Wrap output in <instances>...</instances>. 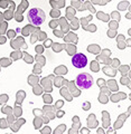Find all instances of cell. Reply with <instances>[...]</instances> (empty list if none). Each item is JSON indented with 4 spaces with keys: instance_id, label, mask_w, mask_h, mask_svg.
I'll list each match as a JSON object with an SVG mask.
<instances>
[{
    "instance_id": "1",
    "label": "cell",
    "mask_w": 131,
    "mask_h": 134,
    "mask_svg": "<svg viewBox=\"0 0 131 134\" xmlns=\"http://www.w3.org/2000/svg\"><path fill=\"white\" fill-rule=\"evenodd\" d=\"M45 12L39 9V8H33L28 11L27 14V19L31 25L35 26H40L44 21H45Z\"/></svg>"
},
{
    "instance_id": "2",
    "label": "cell",
    "mask_w": 131,
    "mask_h": 134,
    "mask_svg": "<svg viewBox=\"0 0 131 134\" xmlns=\"http://www.w3.org/2000/svg\"><path fill=\"white\" fill-rule=\"evenodd\" d=\"M76 85L82 89H87L93 85V78H92V76L90 74L82 73L76 77Z\"/></svg>"
},
{
    "instance_id": "3",
    "label": "cell",
    "mask_w": 131,
    "mask_h": 134,
    "mask_svg": "<svg viewBox=\"0 0 131 134\" xmlns=\"http://www.w3.org/2000/svg\"><path fill=\"white\" fill-rule=\"evenodd\" d=\"M72 64L76 68H84L87 65V57L82 53L75 54L72 57Z\"/></svg>"
},
{
    "instance_id": "4",
    "label": "cell",
    "mask_w": 131,
    "mask_h": 134,
    "mask_svg": "<svg viewBox=\"0 0 131 134\" xmlns=\"http://www.w3.org/2000/svg\"><path fill=\"white\" fill-rule=\"evenodd\" d=\"M84 106H85V107H84V110H89V108H90V104L87 103V104H85Z\"/></svg>"
},
{
    "instance_id": "5",
    "label": "cell",
    "mask_w": 131,
    "mask_h": 134,
    "mask_svg": "<svg viewBox=\"0 0 131 134\" xmlns=\"http://www.w3.org/2000/svg\"><path fill=\"white\" fill-rule=\"evenodd\" d=\"M62 115H63V112H59V113H58V117H62Z\"/></svg>"
}]
</instances>
